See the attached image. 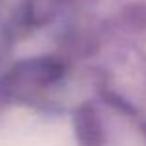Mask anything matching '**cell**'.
<instances>
[{
	"instance_id": "1",
	"label": "cell",
	"mask_w": 146,
	"mask_h": 146,
	"mask_svg": "<svg viewBox=\"0 0 146 146\" xmlns=\"http://www.w3.org/2000/svg\"><path fill=\"white\" fill-rule=\"evenodd\" d=\"M76 135H78L82 146H100L102 143V128L96 118V115L89 109L83 107L76 115Z\"/></svg>"
}]
</instances>
